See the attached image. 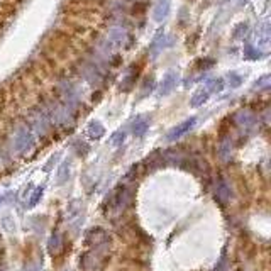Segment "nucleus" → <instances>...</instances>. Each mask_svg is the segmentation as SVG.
Listing matches in <instances>:
<instances>
[{"mask_svg": "<svg viewBox=\"0 0 271 271\" xmlns=\"http://www.w3.org/2000/svg\"><path fill=\"white\" fill-rule=\"evenodd\" d=\"M63 249V239H61V234L59 232H53V236L49 238L48 241V251L49 255H59Z\"/></svg>", "mask_w": 271, "mask_h": 271, "instance_id": "obj_5", "label": "nucleus"}, {"mask_svg": "<svg viewBox=\"0 0 271 271\" xmlns=\"http://www.w3.org/2000/svg\"><path fill=\"white\" fill-rule=\"evenodd\" d=\"M87 244L92 248L102 246V244H109V234L100 229V227H95V229H90L87 234Z\"/></svg>", "mask_w": 271, "mask_h": 271, "instance_id": "obj_4", "label": "nucleus"}, {"mask_svg": "<svg viewBox=\"0 0 271 271\" xmlns=\"http://www.w3.org/2000/svg\"><path fill=\"white\" fill-rule=\"evenodd\" d=\"M27 271H34V268L32 266H27Z\"/></svg>", "mask_w": 271, "mask_h": 271, "instance_id": "obj_9", "label": "nucleus"}, {"mask_svg": "<svg viewBox=\"0 0 271 271\" xmlns=\"http://www.w3.org/2000/svg\"><path fill=\"white\" fill-rule=\"evenodd\" d=\"M190 127H192V122H187V124H183V126H180V127L176 129V131L173 132V134H171V137H176V136L183 134V132L187 131V129H190Z\"/></svg>", "mask_w": 271, "mask_h": 271, "instance_id": "obj_8", "label": "nucleus"}, {"mask_svg": "<svg viewBox=\"0 0 271 271\" xmlns=\"http://www.w3.org/2000/svg\"><path fill=\"white\" fill-rule=\"evenodd\" d=\"M42 192H44V188H42V187H39V188H36V190H34V193L31 195V199H29V202H27V207L29 209L36 207V205L39 204V200L42 199Z\"/></svg>", "mask_w": 271, "mask_h": 271, "instance_id": "obj_7", "label": "nucleus"}, {"mask_svg": "<svg viewBox=\"0 0 271 271\" xmlns=\"http://www.w3.org/2000/svg\"><path fill=\"white\" fill-rule=\"evenodd\" d=\"M0 204H2V197H0Z\"/></svg>", "mask_w": 271, "mask_h": 271, "instance_id": "obj_10", "label": "nucleus"}, {"mask_svg": "<svg viewBox=\"0 0 271 271\" xmlns=\"http://www.w3.org/2000/svg\"><path fill=\"white\" fill-rule=\"evenodd\" d=\"M214 197L221 205H227L232 200V190L227 183V180L219 178L216 182V188H214Z\"/></svg>", "mask_w": 271, "mask_h": 271, "instance_id": "obj_3", "label": "nucleus"}, {"mask_svg": "<svg viewBox=\"0 0 271 271\" xmlns=\"http://www.w3.org/2000/svg\"><path fill=\"white\" fill-rule=\"evenodd\" d=\"M68 176H70V166H68V163H64V165L58 170V175H56V183L63 185L68 180Z\"/></svg>", "mask_w": 271, "mask_h": 271, "instance_id": "obj_6", "label": "nucleus"}, {"mask_svg": "<svg viewBox=\"0 0 271 271\" xmlns=\"http://www.w3.org/2000/svg\"><path fill=\"white\" fill-rule=\"evenodd\" d=\"M109 255V244H102V246L93 248L92 251L85 253L80 260L81 268L85 271H98L104 265V260Z\"/></svg>", "mask_w": 271, "mask_h": 271, "instance_id": "obj_1", "label": "nucleus"}, {"mask_svg": "<svg viewBox=\"0 0 271 271\" xmlns=\"http://www.w3.org/2000/svg\"><path fill=\"white\" fill-rule=\"evenodd\" d=\"M132 202V192L127 187H120L119 190L112 193L110 202H109V216L115 217L126 210Z\"/></svg>", "mask_w": 271, "mask_h": 271, "instance_id": "obj_2", "label": "nucleus"}]
</instances>
